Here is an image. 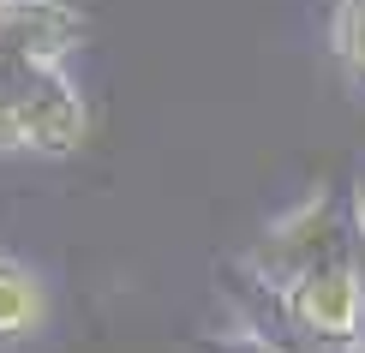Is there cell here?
<instances>
[{
    "label": "cell",
    "mask_w": 365,
    "mask_h": 353,
    "mask_svg": "<svg viewBox=\"0 0 365 353\" xmlns=\"http://www.w3.org/2000/svg\"><path fill=\"white\" fill-rule=\"evenodd\" d=\"M197 353H282V347L269 335H257V329H222L210 342H197Z\"/></svg>",
    "instance_id": "6"
},
{
    "label": "cell",
    "mask_w": 365,
    "mask_h": 353,
    "mask_svg": "<svg viewBox=\"0 0 365 353\" xmlns=\"http://www.w3.org/2000/svg\"><path fill=\"white\" fill-rule=\"evenodd\" d=\"M359 216H365V198H359Z\"/></svg>",
    "instance_id": "8"
},
{
    "label": "cell",
    "mask_w": 365,
    "mask_h": 353,
    "mask_svg": "<svg viewBox=\"0 0 365 353\" xmlns=\"http://www.w3.org/2000/svg\"><path fill=\"white\" fill-rule=\"evenodd\" d=\"M0 150H19V126H12V102L0 90Z\"/></svg>",
    "instance_id": "7"
},
{
    "label": "cell",
    "mask_w": 365,
    "mask_h": 353,
    "mask_svg": "<svg viewBox=\"0 0 365 353\" xmlns=\"http://www.w3.org/2000/svg\"><path fill=\"white\" fill-rule=\"evenodd\" d=\"M282 317L306 342L329 353H359L365 347V257H341V264H317L282 287Z\"/></svg>",
    "instance_id": "2"
},
{
    "label": "cell",
    "mask_w": 365,
    "mask_h": 353,
    "mask_svg": "<svg viewBox=\"0 0 365 353\" xmlns=\"http://www.w3.org/2000/svg\"><path fill=\"white\" fill-rule=\"evenodd\" d=\"M54 300H48V282H42L30 264L19 257H0V342H24L48 324Z\"/></svg>",
    "instance_id": "4"
},
{
    "label": "cell",
    "mask_w": 365,
    "mask_h": 353,
    "mask_svg": "<svg viewBox=\"0 0 365 353\" xmlns=\"http://www.w3.org/2000/svg\"><path fill=\"white\" fill-rule=\"evenodd\" d=\"M329 54H336L341 78L365 90V0H336L329 12Z\"/></svg>",
    "instance_id": "5"
},
{
    "label": "cell",
    "mask_w": 365,
    "mask_h": 353,
    "mask_svg": "<svg viewBox=\"0 0 365 353\" xmlns=\"http://www.w3.org/2000/svg\"><path fill=\"white\" fill-rule=\"evenodd\" d=\"M341 257H365V216H359V198L347 204L341 192H312L306 204H294L287 216L269 227L264 240L252 245V275L282 294L294 275H306L317 264H341Z\"/></svg>",
    "instance_id": "1"
},
{
    "label": "cell",
    "mask_w": 365,
    "mask_h": 353,
    "mask_svg": "<svg viewBox=\"0 0 365 353\" xmlns=\"http://www.w3.org/2000/svg\"><path fill=\"white\" fill-rule=\"evenodd\" d=\"M84 42V12L66 0H0V78L36 66H66Z\"/></svg>",
    "instance_id": "3"
}]
</instances>
